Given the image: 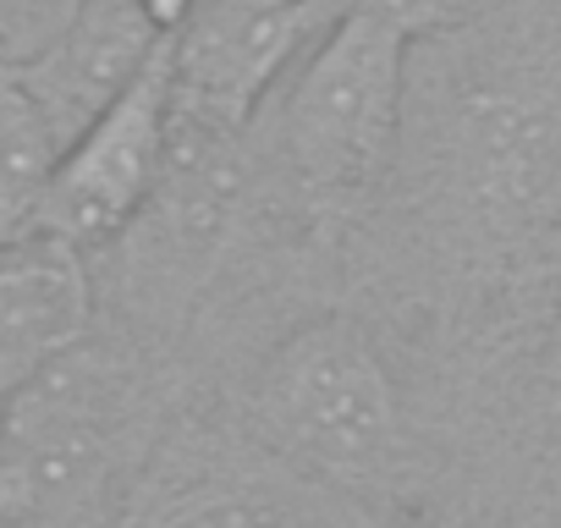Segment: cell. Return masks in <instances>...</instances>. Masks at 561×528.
<instances>
[{"instance_id": "10", "label": "cell", "mask_w": 561, "mask_h": 528, "mask_svg": "<svg viewBox=\"0 0 561 528\" xmlns=\"http://www.w3.org/2000/svg\"><path fill=\"white\" fill-rule=\"evenodd\" d=\"M342 7L391 23V28L413 45V39H424V34H446V28H457L462 18H473L479 0H342Z\"/></svg>"}, {"instance_id": "3", "label": "cell", "mask_w": 561, "mask_h": 528, "mask_svg": "<svg viewBox=\"0 0 561 528\" xmlns=\"http://www.w3.org/2000/svg\"><path fill=\"white\" fill-rule=\"evenodd\" d=\"M83 347L39 375L0 435V528H89L122 468V413Z\"/></svg>"}, {"instance_id": "9", "label": "cell", "mask_w": 561, "mask_h": 528, "mask_svg": "<svg viewBox=\"0 0 561 528\" xmlns=\"http://www.w3.org/2000/svg\"><path fill=\"white\" fill-rule=\"evenodd\" d=\"M61 133L23 89L18 72H0V242L34 231V209L56 171Z\"/></svg>"}, {"instance_id": "6", "label": "cell", "mask_w": 561, "mask_h": 528, "mask_svg": "<svg viewBox=\"0 0 561 528\" xmlns=\"http://www.w3.org/2000/svg\"><path fill=\"white\" fill-rule=\"evenodd\" d=\"M94 325V276L89 253L23 231L0 242V408H12L39 375L83 347Z\"/></svg>"}, {"instance_id": "1", "label": "cell", "mask_w": 561, "mask_h": 528, "mask_svg": "<svg viewBox=\"0 0 561 528\" xmlns=\"http://www.w3.org/2000/svg\"><path fill=\"white\" fill-rule=\"evenodd\" d=\"M402 100L408 39L391 23L342 7L280 78L275 149L309 193L358 198L391 171Z\"/></svg>"}, {"instance_id": "11", "label": "cell", "mask_w": 561, "mask_h": 528, "mask_svg": "<svg viewBox=\"0 0 561 528\" xmlns=\"http://www.w3.org/2000/svg\"><path fill=\"white\" fill-rule=\"evenodd\" d=\"M545 375H550V391L561 402V309H556V331H550V358H545Z\"/></svg>"}, {"instance_id": "7", "label": "cell", "mask_w": 561, "mask_h": 528, "mask_svg": "<svg viewBox=\"0 0 561 528\" xmlns=\"http://www.w3.org/2000/svg\"><path fill=\"white\" fill-rule=\"evenodd\" d=\"M154 45L160 34L144 23L138 0H78L72 18L39 45V56L18 67V78L67 144L149 61Z\"/></svg>"}, {"instance_id": "8", "label": "cell", "mask_w": 561, "mask_h": 528, "mask_svg": "<svg viewBox=\"0 0 561 528\" xmlns=\"http://www.w3.org/2000/svg\"><path fill=\"white\" fill-rule=\"evenodd\" d=\"M462 144H468V187L495 215L534 204V193L550 176V127L517 100H479L468 111Z\"/></svg>"}, {"instance_id": "2", "label": "cell", "mask_w": 561, "mask_h": 528, "mask_svg": "<svg viewBox=\"0 0 561 528\" xmlns=\"http://www.w3.org/2000/svg\"><path fill=\"white\" fill-rule=\"evenodd\" d=\"M253 408L275 446L336 479L380 473L402 446L397 386L347 314H320L280 342L259 369Z\"/></svg>"}, {"instance_id": "4", "label": "cell", "mask_w": 561, "mask_h": 528, "mask_svg": "<svg viewBox=\"0 0 561 528\" xmlns=\"http://www.w3.org/2000/svg\"><path fill=\"white\" fill-rule=\"evenodd\" d=\"M171 83L176 39H160L149 61L61 144L45 198L34 209V231H50L83 253L133 231L165 165Z\"/></svg>"}, {"instance_id": "5", "label": "cell", "mask_w": 561, "mask_h": 528, "mask_svg": "<svg viewBox=\"0 0 561 528\" xmlns=\"http://www.w3.org/2000/svg\"><path fill=\"white\" fill-rule=\"evenodd\" d=\"M342 12V0H270V7H248V0H204L193 23L176 34V83L171 105L248 133L253 111L270 100L298 67V56L325 34V23Z\"/></svg>"}]
</instances>
